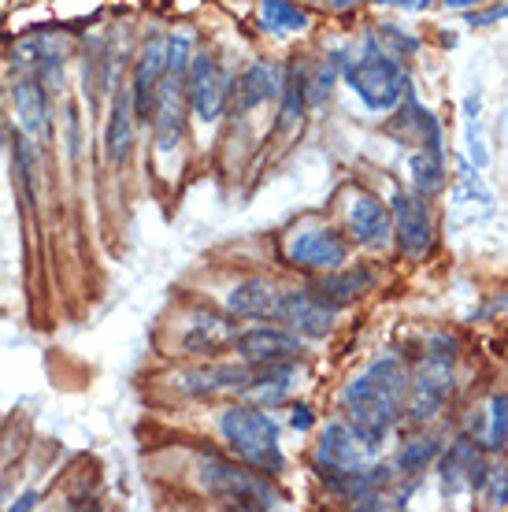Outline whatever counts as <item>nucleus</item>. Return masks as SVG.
Instances as JSON below:
<instances>
[{"instance_id":"1","label":"nucleus","mask_w":508,"mask_h":512,"mask_svg":"<svg viewBox=\"0 0 508 512\" xmlns=\"http://www.w3.org/2000/svg\"><path fill=\"white\" fill-rule=\"evenodd\" d=\"M408 386H412V375H408L405 360L397 353H386L342 390L345 420L353 423L368 442L379 446L382 438L390 435L397 416L405 412Z\"/></svg>"},{"instance_id":"2","label":"nucleus","mask_w":508,"mask_h":512,"mask_svg":"<svg viewBox=\"0 0 508 512\" xmlns=\"http://www.w3.org/2000/svg\"><path fill=\"white\" fill-rule=\"evenodd\" d=\"M219 435L238 453V461L264 475H275L286 468V453L279 442V423L256 405H230L219 416Z\"/></svg>"},{"instance_id":"3","label":"nucleus","mask_w":508,"mask_h":512,"mask_svg":"<svg viewBox=\"0 0 508 512\" xmlns=\"http://www.w3.org/2000/svg\"><path fill=\"white\" fill-rule=\"evenodd\" d=\"M375 449H379V446H375V442H368V438L360 435L349 420H345V423L342 420L327 423V427H323V435H319V442H316V472H319V479H323L334 494L349 498L353 479L371 464Z\"/></svg>"},{"instance_id":"4","label":"nucleus","mask_w":508,"mask_h":512,"mask_svg":"<svg viewBox=\"0 0 508 512\" xmlns=\"http://www.w3.org/2000/svg\"><path fill=\"white\" fill-rule=\"evenodd\" d=\"M345 82L371 112H394L408 97V71L397 56L375 49V45L364 56L345 64Z\"/></svg>"},{"instance_id":"5","label":"nucleus","mask_w":508,"mask_h":512,"mask_svg":"<svg viewBox=\"0 0 508 512\" xmlns=\"http://www.w3.org/2000/svg\"><path fill=\"white\" fill-rule=\"evenodd\" d=\"M197 475H201V487L208 490V498L223 501L230 509H275L282 501L279 490L267 483V475L249 468V464L204 457Z\"/></svg>"},{"instance_id":"6","label":"nucleus","mask_w":508,"mask_h":512,"mask_svg":"<svg viewBox=\"0 0 508 512\" xmlns=\"http://www.w3.org/2000/svg\"><path fill=\"white\" fill-rule=\"evenodd\" d=\"M12 108H15V134L26 153L41 156L49 145V101H45V86H41L38 71H19L12 82Z\"/></svg>"},{"instance_id":"7","label":"nucleus","mask_w":508,"mask_h":512,"mask_svg":"<svg viewBox=\"0 0 508 512\" xmlns=\"http://www.w3.org/2000/svg\"><path fill=\"white\" fill-rule=\"evenodd\" d=\"M230 86L234 78L223 71L216 56L208 52H197L190 56V67H186V97H190L193 116L201 123H216L230 104Z\"/></svg>"},{"instance_id":"8","label":"nucleus","mask_w":508,"mask_h":512,"mask_svg":"<svg viewBox=\"0 0 508 512\" xmlns=\"http://www.w3.org/2000/svg\"><path fill=\"white\" fill-rule=\"evenodd\" d=\"M412 420L416 423H427L438 416V409L445 405V397L453 394V353H445L442 349V338H434V349L423 357L420 372L412 379Z\"/></svg>"},{"instance_id":"9","label":"nucleus","mask_w":508,"mask_h":512,"mask_svg":"<svg viewBox=\"0 0 508 512\" xmlns=\"http://www.w3.org/2000/svg\"><path fill=\"white\" fill-rule=\"evenodd\" d=\"M390 223H394V242L401 249V256L408 260H423L431 253L434 242V219L431 208H427V197L423 193H394L390 197Z\"/></svg>"},{"instance_id":"10","label":"nucleus","mask_w":508,"mask_h":512,"mask_svg":"<svg viewBox=\"0 0 508 512\" xmlns=\"http://www.w3.org/2000/svg\"><path fill=\"white\" fill-rule=\"evenodd\" d=\"M153 134L160 153H175L186 138V71H167L153 101Z\"/></svg>"},{"instance_id":"11","label":"nucleus","mask_w":508,"mask_h":512,"mask_svg":"<svg viewBox=\"0 0 508 512\" xmlns=\"http://www.w3.org/2000/svg\"><path fill=\"white\" fill-rule=\"evenodd\" d=\"M279 320L301 338H327L334 331L338 308H331L316 290H286L279 297Z\"/></svg>"},{"instance_id":"12","label":"nucleus","mask_w":508,"mask_h":512,"mask_svg":"<svg viewBox=\"0 0 508 512\" xmlns=\"http://www.w3.org/2000/svg\"><path fill=\"white\" fill-rule=\"evenodd\" d=\"M293 268L305 271H334L349 260V242L331 227H308V231L293 234L290 249H286Z\"/></svg>"},{"instance_id":"13","label":"nucleus","mask_w":508,"mask_h":512,"mask_svg":"<svg viewBox=\"0 0 508 512\" xmlns=\"http://www.w3.org/2000/svg\"><path fill=\"white\" fill-rule=\"evenodd\" d=\"M234 353L238 360L264 368V364H293L301 357V334L279 331V327H253V331H238L234 338Z\"/></svg>"},{"instance_id":"14","label":"nucleus","mask_w":508,"mask_h":512,"mask_svg":"<svg viewBox=\"0 0 508 512\" xmlns=\"http://www.w3.org/2000/svg\"><path fill=\"white\" fill-rule=\"evenodd\" d=\"M167 75V38H149L145 49L134 60V75H130V97H134V116L153 119L156 90Z\"/></svg>"},{"instance_id":"15","label":"nucleus","mask_w":508,"mask_h":512,"mask_svg":"<svg viewBox=\"0 0 508 512\" xmlns=\"http://www.w3.org/2000/svg\"><path fill=\"white\" fill-rule=\"evenodd\" d=\"M345 219H349V234H353L356 245L382 249V245L394 238L390 208L382 205L379 197H371V193H353V201L345 208Z\"/></svg>"},{"instance_id":"16","label":"nucleus","mask_w":508,"mask_h":512,"mask_svg":"<svg viewBox=\"0 0 508 512\" xmlns=\"http://www.w3.org/2000/svg\"><path fill=\"white\" fill-rule=\"evenodd\" d=\"M253 364H204L197 372H186L178 379V390L193 397H208V394H238V390H249L253 386Z\"/></svg>"},{"instance_id":"17","label":"nucleus","mask_w":508,"mask_h":512,"mask_svg":"<svg viewBox=\"0 0 508 512\" xmlns=\"http://www.w3.org/2000/svg\"><path fill=\"white\" fill-rule=\"evenodd\" d=\"M234 338H238V323L234 316H219V312H197L182 334V349L193 353V357H216L223 349L234 346Z\"/></svg>"},{"instance_id":"18","label":"nucleus","mask_w":508,"mask_h":512,"mask_svg":"<svg viewBox=\"0 0 508 512\" xmlns=\"http://www.w3.org/2000/svg\"><path fill=\"white\" fill-rule=\"evenodd\" d=\"M134 97L130 90H119L112 101V112H108V123H104V156L112 167H123L134 153Z\"/></svg>"},{"instance_id":"19","label":"nucleus","mask_w":508,"mask_h":512,"mask_svg":"<svg viewBox=\"0 0 508 512\" xmlns=\"http://www.w3.org/2000/svg\"><path fill=\"white\" fill-rule=\"evenodd\" d=\"M279 297L267 279H245L227 294V312L234 320H279Z\"/></svg>"},{"instance_id":"20","label":"nucleus","mask_w":508,"mask_h":512,"mask_svg":"<svg viewBox=\"0 0 508 512\" xmlns=\"http://www.w3.org/2000/svg\"><path fill=\"white\" fill-rule=\"evenodd\" d=\"M282 90V71L275 64H253L245 67L242 75H238V82L230 86V104L227 108H234L238 116L242 112H249V108H256V104H264L267 97H279Z\"/></svg>"},{"instance_id":"21","label":"nucleus","mask_w":508,"mask_h":512,"mask_svg":"<svg viewBox=\"0 0 508 512\" xmlns=\"http://www.w3.org/2000/svg\"><path fill=\"white\" fill-rule=\"evenodd\" d=\"M371 286H375V275H371L368 268H345L342 264V268H334V271H323L312 290H316L331 308L342 312L345 305H353V301H360L364 294H371Z\"/></svg>"},{"instance_id":"22","label":"nucleus","mask_w":508,"mask_h":512,"mask_svg":"<svg viewBox=\"0 0 508 512\" xmlns=\"http://www.w3.org/2000/svg\"><path fill=\"white\" fill-rule=\"evenodd\" d=\"M438 468H442V490L445 498H457L460 490L471 487V475L479 468V446L471 438L449 442L445 453H438Z\"/></svg>"},{"instance_id":"23","label":"nucleus","mask_w":508,"mask_h":512,"mask_svg":"<svg viewBox=\"0 0 508 512\" xmlns=\"http://www.w3.org/2000/svg\"><path fill=\"white\" fill-rule=\"evenodd\" d=\"M471 442L479 453H501L508 442V394L494 390L486 409L479 412V423H471Z\"/></svg>"},{"instance_id":"24","label":"nucleus","mask_w":508,"mask_h":512,"mask_svg":"<svg viewBox=\"0 0 508 512\" xmlns=\"http://www.w3.org/2000/svg\"><path fill=\"white\" fill-rule=\"evenodd\" d=\"M308 12L301 4H293V0H260V26H264L267 34H301L308 30Z\"/></svg>"},{"instance_id":"25","label":"nucleus","mask_w":508,"mask_h":512,"mask_svg":"<svg viewBox=\"0 0 508 512\" xmlns=\"http://www.w3.org/2000/svg\"><path fill=\"white\" fill-rule=\"evenodd\" d=\"M408 171H412V190L423 193V197H431L445 186L442 153H434V149H416L408 156Z\"/></svg>"},{"instance_id":"26","label":"nucleus","mask_w":508,"mask_h":512,"mask_svg":"<svg viewBox=\"0 0 508 512\" xmlns=\"http://www.w3.org/2000/svg\"><path fill=\"white\" fill-rule=\"evenodd\" d=\"M438 442L434 438H412L405 446L397 449V461H394V472L405 475V479H420V472H427L434 461H438Z\"/></svg>"},{"instance_id":"27","label":"nucleus","mask_w":508,"mask_h":512,"mask_svg":"<svg viewBox=\"0 0 508 512\" xmlns=\"http://www.w3.org/2000/svg\"><path fill=\"white\" fill-rule=\"evenodd\" d=\"M282 108H279V127H293L297 119L305 116V104H308V75L301 71V67H293L290 75L282 78Z\"/></svg>"},{"instance_id":"28","label":"nucleus","mask_w":508,"mask_h":512,"mask_svg":"<svg viewBox=\"0 0 508 512\" xmlns=\"http://www.w3.org/2000/svg\"><path fill=\"white\" fill-rule=\"evenodd\" d=\"M471 490L486 501V509H505L508 505V472L505 468H486L479 461L475 475H471Z\"/></svg>"},{"instance_id":"29","label":"nucleus","mask_w":508,"mask_h":512,"mask_svg":"<svg viewBox=\"0 0 508 512\" xmlns=\"http://www.w3.org/2000/svg\"><path fill=\"white\" fill-rule=\"evenodd\" d=\"M412 127V134H416V145H423V149H434V153H442V127H438V119L423 108L420 101H412V97H405V116H401Z\"/></svg>"},{"instance_id":"30","label":"nucleus","mask_w":508,"mask_h":512,"mask_svg":"<svg viewBox=\"0 0 508 512\" xmlns=\"http://www.w3.org/2000/svg\"><path fill=\"white\" fill-rule=\"evenodd\" d=\"M375 38L382 41V52H390V56H405V52H416L420 49V41L412 38V34H405L397 23H386L375 30Z\"/></svg>"},{"instance_id":"31","label":"nucleus","mask_w":508,"mask_h":512,"mask_svg":"<svg viewBox=\"0 0 508 512\" xmlns=\"http://www.w3.org/2000/svg\"><path fill=\"white\" fill-rule=\"evenodd\" d=\"M501 19H508V0H497V4L486 8V12H471L468 23L471 26H494V23H501Z\"/></svg>"},{"instance_id":"32","label":"nucleus","mask_w":508,"mask_h":512,"mask_svg":"<svg viewBox=\"0 0 508 512\" xmlns=\"http://www.w3.org/2000/svg\"><path fill=\"white\" fill-rule=\"evenodd\" d=\"M375 4H386V8H401V12H427L434 0H375Z\"/></svg>"},{"instance_id":"33","label":"nucleus","mask_w":508,"mask_h":512,"mask_svg":"<svg viewBox=\"0 0 508 512\" xmlns=\"http://www.w3.org/2000/svg\"><path fill=\"white\" fill-rule=\"evenodd\" d=\"M290 423H293V431H308V427H312V409H308V405H297Z\"/></svg>"},{"instance_id":"34","label":"nucleus","mask_w":508,"mask_h":512,"mask_svg":"<svg viewBox=\"0 0 508 512\" xmlns=\"http://www.w3.org/2000/svg\"><path fill=\"white\" fill-rule=\"evenodd\" d=\"M30 505H38V490H30V494H23V498L15 501L12 509H30Z\"/></svg>"},{"instance_id":"35","label":"nucleus","mask_w":508,"mask_h":512,"mask_svg":"<svg viewBox=\"0 0 508 512\" xmlns=\"http://www.w3.org/2000/svg\"><path fill=\"white\" fill-rule=\"evenodd\" d=\"M449 8H475V4H483V0H445Z\"/></svg>"}]
</instances>
